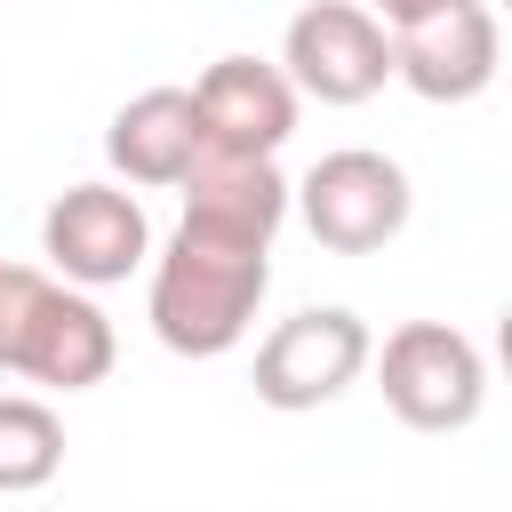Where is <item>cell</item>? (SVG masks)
<instances>
[{
	"label": "cell",
	"mask_w": 512,
	"mask_h": 512,
	"mask_svg": "<svg viewBox=\"0 0 512 512\" xmlns=\"http://www.w3.org/2000/svg\"><path fill=\"white\" fill-rule=\"evenodd\" d=\"M432 8H448V0H368L376 24H416V16H432Z\"/></svg>",
	"instance_id": "14"
},
{
	"label": "cell",
	"mask_w": 512,
	"mask_h": 512,
	"mask_svg": "<svg viewBox=\"0 0 512 512\" xmlns=\"http://www.w3.org/2000/svg\"><path fill=\"white\" fill-rule=\"evenodd\" d=\"M288 208H304V232L328 256H376L384 240H400L416 192H408L400 160H384L368 144H344V152H320L304 168V184H288Z\"/></svg>",
	"instance_id": "3"
},
{
	"label": "cell",
	"mask_w": 512,
	"mask_h": 512,
	"mask_svg": "<svg viewBox=\"0 0 512 512\" xmlns=\"http://www.w3.org/2000/svg\"><path fill=\"white\" fill-rule=\"evenodd\" d=\"M112 352H120V344H112V320L96 312V296L48 280V296H40V312H32L8 376H32V384H48V392H88V384L112 376Z\"/></svg>",
	"instance_id": "10"
},
{
	"label": "cell",
	"mask_w": 512,
	"mask_h": 512,
	"mask_svg": "<svg viewBox=\"0 0 512 512\" xmlns=\"http://www.w3.org/2000/svg\"><path fill=\"white\" fill-rule=\"evenodd\" d=\"M176 192H184V232L224 248H272V232L288 224V176L248 152H200Z\"/></svg>",
	"instance_id": "9"
},
{
	"label": "cell",
	"mask_w": 512,
	"mask_h": 512,
	"mask_svg": "<svg viewBox=\"0 0 512 512\" xmlns=\"http://www.w3.org/2000/svg\"><path fill=\"white\" fill-rule=\"evenodd\" d=\"M64 472V424L32 392H0V496H32Z\"/></svg>",
	"instance_id": "12"
},
{
	"label": "cell",
	"mask_w": 512,
	"mask_h": 512,
	"mask_svg": "<svg viewBox=\"0 0 512 512\" xmlns=\"http://www.w3.org/2000/svg\"><path fill=\"white\" fill-rule=\"evenodd\" d=\"M488 8H496V0H488Z\"/></svg>",
	"instance_id": "15"
},
{
	"label": "cell",
	"mask_w": 512,
	"mask_h": 512,
	"mask_svg": "<svg viewBox=\"0 0 512 512\" xmlns=\"http://www.w3.org/2000/svg\"><path fill=\"white\" fill-rule=\"evenodd\" d=\"M104 160L128 176V184H184V168L200 160V120H192V96L184 88H144L112 112L104 128Z\"/></svg>",
	"instance_id": "11"
},
{
	"label": "cell",
	"mask_w": 512,
	"mask_h": 512,
	"mask_svg": "<svg viewBox=\"0 0 512 512\" xmlns=\"http://www.w3.org/2000/svg\"><path fill=\"white\" fill-rule=\"evenodd\" d=\"M368 360H376L384 408L408 432H464L480 416V400H488V360L448 320H400L384 336V352H368Z\"/></svg>",
	"instance_id": "2"
},
{
	"label": "cell",
	"mask_w": 512,
	"mask_h": 512,
	"mask_svg": "<svg viewBox=\"0 0 512 512\" xmlns=\"http://www.w3.org/2000/svg\"><path fill=\"white\" fill-rule=\"evenodd\" d=\"M504 64V32L488 0H448L416 24H392V80H408L424 104H472Z\"/></svg>",
	"instance_id": "7"
},
{
	"label": "cell",
	"mask_w": 512,
	"mask_h": 512,
	"mask_svg": "<svg viewBox=\"0 0 512 512\" xmlns=\"http://www.w3.org/2000/svg\"><path fill=\"white\" fill-rule=\"evenodd\" d=\"M40 296H48V272H32V264H0V368L16 360V344H24L32 312H40Z\"/></svg>",
	"instance_id": "13"
},
{
	"label": "cell",
	"mask_w": 512,
	"mask_h": 512,
	"mask_svg": "<svg viewBox=\"0 0 512 512\" xmlns=\"http://www.w3.org/2000/svg\"><path fill=\"white\" fill-rule=\"evenodd\" d=\"M192 120H200V152H248L272 160L296 136V88L280 64L264 56H216L192 88Z\"/></svg>",
	"instance_id": "8"
},
{
	"label": "cell",
	"mask_w": 512,
	"mask_h": 512,
	"mask_svg": "<svg viewBox=\"0 0 512 512\" xmlns=\"http://www.w3.org/2000/svg\"><path fill=\"white\" fill-rule=\"evenodd\" d=\"M368 320L344 312V304H304L288 312L264 344H256V400L280 408V416H304V408H328L344 384H360L368 368Z\"/></svg>",
	"instance_id": "4"
},
{
	"label": "cell",
	"mask_w": 512,
	"mask_h": 512,
	"mask_svg": "<svg viewBox=\"0 0 512 512\" xmlns=\"http://www.w3.org/2000/svg\"><path fill=\"white\" fill-rule=\"evenodd\" d=\"M280 72H288L296 96H320V104H368V96L392 80V32H384L360 0H312V8L288 16Z\"/></svg>",
	"instance_id": "5"
},
{
	"label": "cell",
	"mask_w": 512,
	"mask_h": 512,
	"mask_svg": "<svg viewBox=\"0 0 512 512\" xmlns=\"http://www.w3.org/2000/svg\"><path fill=\"white\" fill-rule=\"evenodd\" d=\"M264 288H272V248H224L176 224V240L152 264V336L184 360H216L256 328Z\"/></svg>",
	"instance_id": "1"
},
{
	"label": "cell",
	"mask_w": 512,
	"mask_h": 512,
	"mask_svg": "<svg viewBox=\"0 0 512 512\" xmlns=\"http://www.w3.org/2000/svg\"><path fill=\"white\" fill-rule=\"evenodd\" d=\"M40 256L64 272V288H112L152 256V216L120 184H64L40 216Z\"/></svg>",
	"instance_id": "6"
}]
</instances>
